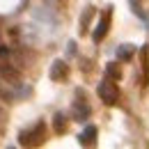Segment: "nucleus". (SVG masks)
<instances>
[{"label": "nucleus", "mask_w": 149, "mask_h": 149, "mask_svg": "<svg viewBox=\"0 0 149 149\" xmlns=\"http://www.w3.org/2000/svg\"><path fill=\"white\" fill-rule=\"evenodd\" d=\"M44 140H46V126H44V122H37L32 129L21 131V135H19L21 147H39V145H44Z\"/></svg>", "instance_id": "f257e3e1"}, {"label": "nucleus", "mask_w": 149, "mask_h": 149, "mask_svg": "<svg viewBox=\"0 0 149 149\" xmlns=\"http://www.w3.org/2000/svg\"><path fill=\"white\" fill-rule=\"evenodd\" d=\"M115 83H117V80H112V78H103V80L99 83V87H96L99 99H101L106 106H115V103L119 101V87H117Z\"/></svg>", "instance_id": "f03ea898"}, {"label": "nucleus", "mask_w": 149, "mask_h": 149, "mask_svg": "<svg viewBox=\"0 0 149 149\" xmlns=\"http://www.w3.org/2000/svg\"><path fill=\"white\" fill-rule=\"evenodd\" d=\"M110 21H112V9L108 7V9L103 12V16H101V21L96 23V28H94V32H92V41H94V44H101V41L106 39V35H108V30H110Z\"/></svg>", "instance_id": "7ed1b4c3"}, {"label": "nucleus", "mask_w": 149, "mask_h": 149, "mask_svg": "<svg viewBox=\"0 0 149 149\" xmlns=\"http://www.w3.org/2000/svg\"><path fill=\"white\" fill-rule=\"evenodd\" d=\"M0 78H2L5 83H9V85H16L19 78H21V74H19V69H16L14 64L2 62V64H0Z\"/></svg>", "instance_id": "20e7f679"}, {"label": "nucleus", "mask_w": 149, "mask_h": 149, "mask_svg": "<svg viewBox=\"0 0 149 149\" xmlns=\"http://www.w3.org/2000/svg\"><path fill=\"white\" fill-rule=\"evenodd\" d=\"M67 76H69V67H67V62H64V60H55V62L51 64V80L60 83V80H64Z\"/></svg>", "instance_id": "39448f33"}, {"label": "nucleus", "mask_w": 149, "mask_h": 149, "mask_svg": "<svg viewBox=\"0 0 149 149\" xmlns=\"http://www.w3.org/2000/svg\"><path fill=\"white\" fill-rule=\"evenodd\" d=\"M92 115V108L87 106V101H76L74 103V110H71V117L76 122H85L87 117Z\"/></svg>", "instance_id": "423d86ee"}, {"label": "nucleus", "mask_w": 149, "mask_h": 149, "mask_svg": "<svg viewBox=\"0 0 149 149\" xmlns=\"http://www.w3.org/2000/svg\"><path fill=\"white\" fill-rule=\"evenodd\" d=\"M78 142L83 145V147H92L94 142H96V126H85V131L78 135Z\"/></svg>", "instance_id": "0eeeda50"}, {"label": "nucleus", "mask_w": 149, "mask_h": 149, "mask_svg": "<svg viewBox=\"0 0 149 149\" xmlns=\"http://www.w3.org/2000/svg\"><path fill=\"white\" fill-rule=\"evenodd\" d=\"M133 55H135V46H133V44H122V46H117V60H119V62H129Z\"/></svg>", "instance_id": "6e6552de"}, {"label": "nucleus", "mask_w": 149, "mask_h": 149, "mask_svg": "<svg viewBox=\"0 0 149 149\" xmlns=\"http://www.w3.org/2000/svg\"><path fill=\"white\" fill-rule=\"evenodd\" d=\"M67 126H69L67 115H64V112H55V115H53V129H55V133L62 135V133L67 131Z\"/></svg>", "instance_id": "1a4fd4ad"}, {"label": "nucleus", "mask_w": 149, "mask_h": 149, "mask_svg": "<svg viewBox=\"0 0 149 149\" xmlns=\"http://www.w3.org/2000/svg\"><path fill=\"white\" fill-rule=\"evenodd\" d=\"M92 16H94V7H87V9L83 12V19H80V35H85V32H87Z\"/></svg>", "instance_id": "9d476101"}, {"label": "nucleus", "mask_w": 149, "mask_h": 149, "mask_svg": "<svg viewBox=\"0 0 149 149\" xmlns=\"http://www.w3.org/2000/svg\"><path fill=\"white\" fill-rule=\"evenodd\" d=\"M106 78H112V80H119L122 78V69L115 64V62H110V64H106Z\"/></svg>", "instance_id": "9b49d317"}, {"label": "nucleus", "mask_w": 149, "mask_h": 149, "mask_svg": "<svg viewBox=\"0 0 149 149\" xmlns=\"http://www.w3.org/2000/svg\"><path fill=\"white\" fill-rule=\"evenodd\" d=\"M142 69H145V85H149V46H142Z\"/></svg>", "instance_id": "f8f14e48"}, {"label": "nucleus", "mask_w": 149, "mask_h": 149, "mask_svg": "<svg viewBox=\"0 0 149 149\" xmlns=\"http://www.w3.org/2000/svg\"><path fill=\"white\" fill-rule=\"evenodd\" d=\"M129 2H131V9H133V14H135V16H140L142 21H147V14H145V9L140 7V2H138V0H129Z\"/></svg>", "instance_id": "ddd939ff"}, {"label": "nucleus", "mask_w": 149, "mask_h": 149, "mask_svg": "<svg viewBox=\"0 0 149 149\" xmlns=\"http://www.w3.org/2000/svg\"><path fill=\"white\" fill-rule=\"evenodd\" d=\"M9 55V48L7 46H0V57H7Z\"/></svg>", "instance_id": "4468645a"}, {"label": "nucleus", "mask_w": 149, "mask_h": 149, "mask_svg": "<svg viewBox=\"0 0 149 149\" xmlns=\"http://www.w3.org/2000/svg\"><path fill=\"white\" fill-rule=\"evenodd\" d=\"M0 122H2V110H0Z\"/></svg>", "instance_id": "2eb2a0df"}]
</instances>
